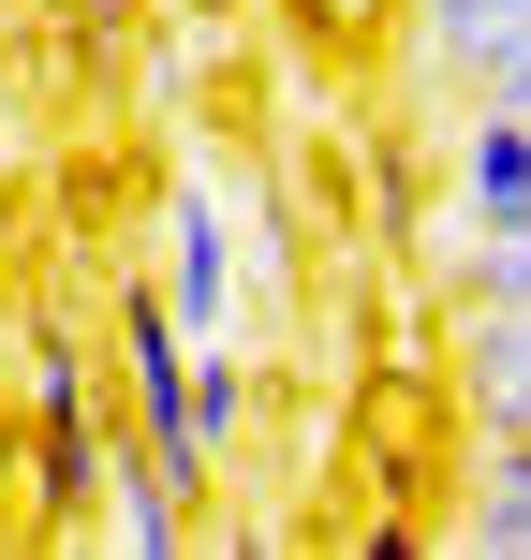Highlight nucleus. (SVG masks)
<instances>
[{
  "label": "nucleus",
  "mask_w": 531,
  "mask_h": 560,
  "mask_svg": "<svg viewBox=\"0 0 531 560\" xmlns=\"http://www.w3.org/2000/svg\"><path fill=\"white\" fill-rule=\"evenodd\" d=\"M163 236H177V280H163V310L177 325H222L236 310V252H222V192H207V177H177V207H163Z\"/></svg>",
  "instance_id": "5"
},
{
  "label": "nucleus",
  "mask_w": 531,
  "mask_h": 560,
  "mask_svg": "<svg viewBox=\"0 0 531 560\" xmlns=\"http://www.w3.org/2000/svg\"><path fill=\"white\" fill-rule=\"evenodd\" d=\"M473 295H531V207L503 236H473Z\"/></svg>",
  "instance_id": "8"
},
{
  "label": "nucleus",
  "mask_w": 531,
  "mask_h": 560,
  "mask_svg": "<svg viewBox=\"0 0 531 560\" xmlns=\"http://www.w3.org/2000/svg\"><path fill=\"white\" fill-rule=\"evenodd\" d=\"M236 413H252V369H236V354H207V339H193V457H207V472H222Z\"/></svg>",
  "instance_id": "7"
},
{
  "label": "nucleus",
  "mask_w": 531,
  "mask_h": 560,
  "mask_svg": "<svg viewBox=\"0 0 531 560\" xmlns=\"http://www.w3.org/2000/svg\"><path fill=\"white\" fill-rule=\"evenodd\" d=\"M458 398L487 443H531V295H473L458 325Z\"/></svg>",
  "instance_id": "3"
},
{
  "label": "nucleus",
  "mask_w": 531,
  "mask_h": 560,
  "mask_svg": "<svg viewBox=\"0 0 531 560\" xmlns=\"http://www.w3.org/2000/svg\"><path fill=\"white\" fill-rule=\"evenodd\" d=\"M118 15H134V0H118Z\"/></svg>",
  "instance_id": "10"
},
{
  "label": "nucleus",
  "mask_w": 531,
  "mask_h": 560,
  "mask_svg": "<svg viewBox=\"0 0 531 560\" xmlns=\"http://www.w3.org/2000/svg\"><path fill=\"white\" fill-rule=\"evenodd\" d=\"M458 546H531V443H487V472H473V516H458Z\"/></svg>",
  "instance_id": "6"
},
{
  "label": "nucleus",
  "mask_w": 531,
  "mask_h": 560,
  "mask_svg": "<svg viewBox=\"0 0 531 560\" xmlns=\"http://www.w3.org/2000/svg\"><path fill=\"white\" fill-rule=\"evenodd\" d=\"M414 15H428V45H443V74L531 104V0H414Z\"/></svg>",
  "instance_id": "4"
},
{
  "label": "nucleus",
  "mask_w": 531,
  "mask_h": 560,
  "mask_svg": "<svg viewBox=\"0 0 531 560\" xmlns=\"http://www.w3.org/2000/svg\"><path fill=\"white\" fill-rule=\"evenodd\" d=\"M384 15H399V0H310V30H325V45H369Z\"/></svg>",
  "instance_id": "9"
},
{
  "label": "nucleus",
  "mask_w": 531,
  "mask_h": 560,
  "mask_svg": "<svg viewBox=\"0 0 531 560\" xmlns=\"http://www.w3.org/2000/svg\"><path fill=\"white\" fill-rule=\"evenodd\" d=\"M443 192H458V236H503L531 207V104H503V89H473L443 133Z\"/></svg>",
  "instance_id": "2"
},
{
  "label": "nucleus",
  "mask_w": 531,
  "mask_h": 560,
  "mask_svg": "<svg viewBox=\"0 0 531 560\" xmlns=\"http://www.w3.org/2000/svg\"><path fill=\"white\" fill-rule=\"evenodd\" d=\"M30 502H45V532H89V502H104V428H89V339L74 325L30 339Z\"/></svg>",
  "instance_id": "1"
}]
</instances>
